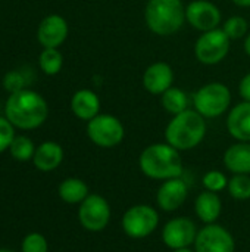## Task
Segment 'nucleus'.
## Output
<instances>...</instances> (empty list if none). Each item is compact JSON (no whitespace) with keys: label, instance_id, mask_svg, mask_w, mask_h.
<instances>
[{"label":"nucleus","instance_id":"obj_10","mask_svg":"<svg viewBox=\"0 0 250 252\" xmlns=\"http://www.w3.org/2000/svg\"><path fill=\"white\" fill-rule=\"evenodd\" d=\"M186 22L194 30L206 32L222 25V13L211 0H192L186 6Z\"/></svg>","mask_w":250,"mask_h":252},{"label":"nucleus","instance_id":"obj_27","mask_svg":"<svg viewBox=\"0 0 250 252\" xmlns=\"http://www.w3.org/2000/svg\"><path fill=\"white\" fill-rule=\"evenodd\" d=\"M203 186L209 192H221L228 186V179L222 171L212 170L203 176Z\"/></svg>","mask_w":250,"mask_h":252},{"label":"nucleus","instance_id":"obj_16","mask_svg":"<svg viewBox=\"0 0 250 252\" xmlns=\"http://www.w3.org/2000/svg\"><path fill=\"white\" fill-rule=\"evenodd\" d=\"M227 130L237 142H250V102H240L227 115Z\"/></svg>","mask_w":250,"mask_h":252},{"label":"nucleus","instance_id":"obj_3","mask_svg":"<svg viewBox=\"0 0 250 252\" xmlns=\"http://www.w3.org/2000/svg\"><path fill=\"white\" fill-rule=\"evenodd\" d=\"M206 136V121L196 109L172 115L165 128V140L177 151H190L202 143Z\"/></svg>","mask_w":250,"mask_h":252},{"label":"nucleus","instance_id":"obj_21","mask_svg":"<svg viewBox=\"0 0 250 252\" xmlns=\"http://www.w3.org/2000/svg\"><path fill=\"white\" fill-rule=\"evenodd\" d=\"M88 188L81 179H66L59 186V196L66 204H81L88 196Z\"/></svg>","mask_w":250,"mask_h":252},{"label":"nucleus","instance_id":"obj_30","mask_svg":"<svg viewBox=\"0 0 250 252\" xmlns=\"http://www.w3.org/2000/svg\"><path fill=\"white\" fill-rule=\"evenodd\" d=\"M25 78L19 71H10L3 77V87L9 92V93H15L19 90L25 89Z\"/></svg>","mask_w":250,"mask_h":252},{"label":"nucleus","instance_id":"obj_31","mask_svg":"<svg viewBox=\"0 0 250 252\" xmlns=\"http://www.w3.org/2000/svg\"><path fill=\"white\" fill-rule=\"evenodd\" d=\"M239 94L245 102H250V72H248L239 84Z\"/></svg>","mask_w":250,"mask_h":252},{"label":"nucleus","instance_id":"obj_33","mask_svg":"<svg viewBox=\"0 0 250 252\" xmlns=\"http://www.w3.org/2000/svg\"><path fill=\"white\" fill-rule=\"evenodd\" d=\"M239 7H250V0H231Z\"/></svg>","mask_w":250,"mask_h":252},{"label":"nucleus","instance_id":"obj_17","mask_svg":"<svg viewBox=\"0 0 250 252\" xmlns=\"http://www.w3.org/2000/svg\"><path fill=\"white\" fill-rule=\"evenodd\" d=\"M71 111L81 121H90L100 114V99L90 89L77 90L71 99Z\"/></svg>","mask_w":250,"mask_h":252},{"label":"nucleus","instance_id":"obj_23","mask_svg":"<svg viewBox=\"0 0 250 252\" xmlns=\"http://www.w3.org/2000/svg\"><path fill=\"white\" fill-rule=\"evenodd\" d=\"M38 65L46 75H56L63 66V56L57 49H43L38 56Z\"/></svg>","mask_w":250,"mask_h":252},{"label":"nucleus","instance_id":"obj_26","mask_svg":"<svg viewBox=\"0 0 250 252\" xmlns=\"http://www.w3.org/2000/svg\"><path fill=\"white\" fill-rule=\"evenodd\" d=\"M230 195L237 201L250 199V177L249 174H234L231 180H228L227 186Z\"/></svg>","mask_w":250,"mask_h":252},{"label":"nucleus","instance_id":"obj_4","mask_svg":"<svg viewBox=\"0 0 250 252\" xmlns=\"http://www.w3.org/2000/svg\"><path fill=\"white\" fill-rule=\"evenodd\" d=\"M144 22L156 35H172L186 22V6L183 0H149L144 7Z\"/></svg>","mask_w":250,"mask_h":252},{"label":"nucleus","instance_id":"obj_13","mask_svg":"<svg viewBox=\"0 0 250 252\" xmlns=\"http://www.w3.org/2000/svg\"><path fill=\"white\" fill-rule=\"evenodd\" d=\"M68 32V22L63 16L49 15L40 22L37 30V38L44 49H57L66 40Z\"/></svg>","mask_w":250,"mask_h":252},{"label":"nucleus","instance_id":"obj_11","mask_svg":"<svg viewBox=\"0 0 250 252\" xmlns=\"http://www.w3.org/2000/svg\"><path fill=\"white\" fill-rule=\"evenodd\" d=\"M196 252H234L236 242L233 235L220 224H206L197 232L194 241Z\"/></svg>","mask_w":250,"mask_h":252},{"label":"nucleus","instance_id":"obj_15","mask_svg":"<svg viewBox=\"0 0 250 252\" xmlns=\"http://www.w3.org/2000/svg\"><path fill=\"white\" fill-rule=\"evenodd\" d=\"M174 71L167 62H155L143 72V87L150 94H164L172 87Z\"/></svg>","mask_w":250,"mask_h":252},{"label":"nucleus","instance_id":"obj_19","mask_svg":"<svg viewBox=\"0 0 250 252\" xmlns=\"http://www.w3.org/2000/svg\"><path fill=\"white\" fill-rule=\"evenodd\" d=\"M63 159V149L56 142H43L32 157V162L37 170L49 173L60 165Z\"/></svg>","mask_w":250,"mask_h":252},{"label":"nucleus","instance_id":"obj_35","mask_svg":"<svg viewBox=\"0 0 250 252\" xmlns=\"http://www.w3.org/2000/svg\"><path fill=\"white\" fill-rule=\"evenodd\" d=\"M0 252H13V251H10V250H0Z\"/></svg>","mask_w":250,"mask_h":252},{"label":"nucleus","instance_id":"obj_29","mask_svg":"<svg viewBox=\"0 0 250 252\" xmlns=\"http://www.w3.org/2000/svg\"><path fill=\"white\" fill-rule=\"evenodd\" d=\"M13 139H15L13 124L6 117H0V154L10 148Z\"/></svg>","mask_w":250,"mask_h":252},{"label":"nucleus","instance_id":"obj_6","mask_svg":"<svg viewBox=\"0 0 250 252\" xmlns=\"http://www.w3.org/2000/svg\"><path fill=\"white\" fill-rule=\"evenodd\" d=\"M230 44L231 40L222 28H215L199 35L194 43V56L203 65H218L227 58Z\"/></svg>","mask_w":250,"mask_h":252},{"label":"nucleus","instance_id":"obj_1","mask_svg":"<svg viewBox=\"0 0 250 252\" xmlns=\"http://www.w3.org/2000/svg\"><path fill=\"white\" fill-rule=\"evenodd\" d=\"M4 115L21 130H34L40 127L49 115V106L46 99L34 90H19L10 93L6 105Z\"/></svg>","mask_w":250,"mask_h":252},{"label":"nucleus","instance_id":"obj_25","mask_svg":"<svg viewBox=\"0 0 250 252\" xmlns=\"http://www.w3.org/2000/svg\"><path fill=\"white\" fill-rule=\"evenodd\" d=\"M9 152L12 155V158H15L16 161H29L32 159L34 154H35V146L32 143V140L27 136H15L13 142L10 143Z\"/></svg>","mask_w":250,"mask_h":252},{"label":"nucleus","instance_id":"obj_22","mask_svg":"<svg viewBox=\"0 0 250 252\" xmlns=\"http://www.w3.org/2000/svg\"><path fill=\"white\" fill-rule=\"evenodd\" d=\"M161 103L167 112L177 115L190 108V97L183 89L171 87L164 94H161Z\"/></svg>","mask_w":250,"mask_h":252},{"label":"nucleus","instance_id":"obj_28","mask_svg":"<svg viewBox=\"0 0 250 252\" xmlns=\"http://www.w3.org/2000/svg\"><path fill=\"white\" fill-rule=\"evenodd\" d=\"M22 252H47L49 245L43 235L40 233H29L22 241Z\"/></svg>","mask_w":250,"mask_h":252},{"label":"nucleus","instance_id":"obj_24","mask_svg":"<svg viewBox=\"0 0 250 252\" xmlns=\"http://www.w3.org/2000/svg\"><path fill=\"white\" fill-rule=\"evenodd\" d=\"M221 28L231 41L245 38L249 34V22L245 16H240V15H234L225 19Z\"/></svg>","mask_w":250,"mask_h":252},{"label":"nucleus","instance_id":"obj_5","mask_svg":"<svg viewBox=\"0 0 250 252\" xmlns=\"http://www.w3.org/2000/svg\"><path fill=\"white\" fill-rule=\"evenodd\" d=\"M193 109H196L205 118H218L224 115L231 105V92L230 89L220 83L212 81L199 87L193 96Z\"/></svg>","mask_w":250,"mask_h":252},{"label":"nucleus","instance_id":"obj_34","mask_svg":"<svg viewBox=\"0 0 250 252\" xmlns=\"http://www.w3.org/2000/svg\"><path fill=\"white\" fill-rule=\"evenodd\" d=\"M172 252H196L193 251V250H190V248H181V250H175V251Z\"/></svg>","mask_w":250,"mask_h":252},{"label":"nucleus","instance_id":"obj_2","mask_svg":"<svg viewBox=\"0 0 250 252\" xmlns=\"http://www.w3.org/2000/svg\"><path fill=\"white\" fill-rule=\"evenodd\" d=\"M139 167L144 176L153 180H169L181 177L183 161L180 151L169 143H155L147 146L139 158Z\"/></svg>","mask_w":250,"mask_h":252},{"label":"nucleus","instance_id":"obj_18","mask_svg":"<svg viewBox=\"0 0 250 252\" xmlns=\"http://www.w3.org/2000/svg\"><path fill=\"white\" fill-rule=\"evenodd\" d=\"M224 165L233 174H250V142H237L224 154Z\"/></svg>","mask_w":250,"mask_h":252},{"label":"nucleus","instance_id":"obj_12","mask_svg":"<svg viewBox=\"0 0 250 252\" xmlns=\"http://www.w3.org/2000/svg\"><path fill=\"white\" fill-rule=\"evenodd\" d=\"M197 232L199 230L196 224L190 219L177 217L165 224L162 230V241L172 251L181 248H190V245H194Z\"/></svg>","mask_w":250,"mask_h":252},{"label":"nucleus","instance_id":"obj_8","mask_svg":"<svg viewBox=\"0 0 250 252\" xmlns=\"http://www.w3.org/2000/svg\"><path fill=\"white\" fill-rule=\"evenodd\" d=\"M159 223L156 210L150 205H134L128 208L122 217V229L127 236L141 239L155 232Z\"/></svg>","mask_w":250,"mask_h":252},{"label":"nucleus","instance_id":"obj_7","mask_svg":"<svg viewBox=\"0 0 250 252\" xmlns=\"http://www.w3.org/2000/svg\"><path fill=\"white\" fill-rule=\"evenodd\" d=\"M88 139L100 148H115L125 136V128L119 118L111 114H99L87 123Z\"/></svg>","mask_w":250,"mask_h":252},{"label":"nucleus","instance_id":"obj_9","mask_svg":"<svg viewBox=\"0 0 250 252\" xmlns=\"http://www.w3.org/2000/svg\"><path fill=\"white\" fill-rule=\"evenodd\" d=\"M78 220L88 232H102L111 220V207L100 195H88L78 208Z\"/></svg>","mask_w":250,"mask_h":252},{"label":"nucleus","instance_id":"obj_32","mask_svg":"<svg viewBox=\"0 0 250 252\" xmlns=\"http://www.w3.org/2000/svg\"><path fill=\"white\" fill-rule=\"evenodd\" d=\"M243 49H245V52H246V55L250 56V32L245 37V43H243Z\"/></svg>","mask_w":250,"mask_h":252},{"label":"nucleus","instance_id":"obj_14","mask_svg":"<svg viewBox=\"0 0 250 252\" xmlns=\"http://www.w3.org/2000/svg\"><path fill=\"white\" fill-rule=\"evenodd\" d=\"M189 195V188L184 180L180 177L165 180L161 188L158 189L156 195V202L161 210L167 213H172L178 210L187 199Z\"/></svg>","mask_w":250,"mask_h":252},{"label":"nucleus","instance_id":"obj_20","mask_svg":"<svg viewBox=\"0 0 250 252\" xmlns=\"http://www.w3.org/2000/svg\"><path fill=\"white\" fill-rule=\"evenodd\" d=\"M221 210H222V204L215 192L205 190L196 198L194 202L196 216L206 224L215 223L221 216Z\"/></svg>","mask_w":250,"mask_h":252}]
</instances>
